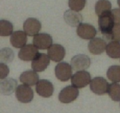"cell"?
Returning <instances> with one entry per match:
<instances>
[{"label":"cell","mask_w":120,"mask_h":113,"mask_svg":"<svg viewBox=\"0 0 120 113\" xmlns=\"http://www.w3.org/2000/svg\"><path fill=\"white\" fill-rule=\"evenodd\" d=\"M115 22L111 11L103 13L99 16L98 27L101 33L107 40H109Z\"/></svg>","instance_id":"cell-1"},{"label":"cell","mask_w":120,"mask_h":113,"mask_svg":"<svg viewBox=\"0 0 120 113\" xmlns=\"http://www.w3.org/2000/svg\"><path fill=\"white\" fill-rule=\"evenodd\" d=\"M71 84L76 88H84L91 81L90 74L86 71H78L71 76Z\"/></svg>","instance_id":"cell-2"},{"label":"cell","mask_w":120,"mask_h":113,"mask_svg":"<svg viewBox=\"0 0 120 113\" xmlns=\"http://www.w3.org/2000/svg\"><path fill=\"white\" fill-rule=\"evenodd\" d=\"M109 85V83L104 78L97 77L91 80L90 87L93 93L101 95L108 93Z\"/></svg>","instance_id":"cell-3"},{"label":"cell","mask_w":120,"mask_h":113,"mask_svg":"<svg viewBox=\"0 0 120 113\" xmlns=\"http://www.w3.org/2000/svg\"><path fill=\"white\" fill-rule=\"evenodd\" d=\"M79 95V91L73 85H69L62 89L59 94V100L61 102L69 104L75 101Z\"/></svg>","instance_id":"cell-4"},{"label":"cell","mask_w":120,"mask_h":113,"mask_svg":"<svg viewBox=\"0 0 120 113\" xmlns=\"http://www.w3.org/2000/svg\"><path fill=\"white\" fill-rule=\"evenodd\" d=\"M16 98L22 103H28L34 98V91L29 85L26 84L19 85L15 92Z\"/></svg>","instance_id":"cell-5"},{"label":"cell","mask_w":120,"mask_h":113,"mask_svg":"<svg viewBox=\"0 0 120 113\" xmlns=\"http://www.w3.org/2000/svg\"><path fill=\"white\" fill-rule=\"evenodd\" d=\"M55 75L61 81H67L72 76V67L66 62H61L55 67Z\"/></svg>","instance_id":"cell-6"},{"label":"cell","mask_w":120,"mask_h":113,"mask_svg":"<svg viewBox=\"0 0 120 113\" xmlns=\"http://www.w3.org/2000/svg\"><path fill=\"white\" fill-rule=\"evenodd\" d=\"M91 64L90 58L84 54L75 55L71 60V66L75 71H83L89 68Z\"/></svg>","instance_id":"cell-7"},{"label":"cell","mask_w":120,"mask_h":113,"mask_svg":"<svg viewBox=\"0 0 120 113\" xmlns=\"http://www.w3.org/2000/svg\"><path fill=\"white\" fill-rule=\"evenodd\" d=\"M50 64V58L45 53H38L32 60V68L36 72H42L45 70Z\"/></svg>","instance_id":"cell-8"},{"label":"cell","mask_w":120,"mask_h":113,"mask_svg":"<svg viewBox=\"0 0 120 113\" xmlns=\"http://www.w3.org/2000/svg\"><path fill=\"white\" fill-rule=\"evenodd\" d=\"M51 35L46 33H39L35 35L33 39L34 45L39 49H48L52 45Z\"/></svg>","instance_id":"cell-9"},{"label":"cell","mask_w":120,"mask_h":113,"mask_svg":"<svg viewBox=\"0 0 120 113\" xmlns=\"http://www.w3.org/2000/svg\"><path fill=\"white\" fill-rule=\"evenodd\" d=\"M77 34L84 40H91L97 34V30L93 25L87 23H81L77 26Z\"/></svg>","instance_id":"cell-10"},{"label":"cell","mask_w":120,"mask_h":113,"mask_svg":"<svg viewBox=\"0 0 120 113\" xmlns=\"http://www.w3.org/2000/svg\"><path fill=\"white\" fill-rule=\"evenodd\" d=\"M36 91L40 96L48 98L52 95L54 87L50 81L43 79L39 80L36 84Z\"/></svg>","instance_id":"cell-11"},{"label":"cell","mask_w":120,"mask_h":113,"mask_svg":"<svg viewBox=\"0 0 120 113\" xmlns=\"http://www.w3.org/2000/svg\"><path fill=\"white\" fill-rule=\"evenodd\" d=\"M23 30L28 36H35L39 33L42 27L41 22L35 18H29L23 23Z\"/></svg>","instance_id":"cell-12"},{"label":"cell","mask_w":120,"mask_h":113,"mask_svg":"<svg viewBox=\"0 0 120 113\" xmlns=\"http://www.w3.org/2000/svg\"><path fill=\"white\" fill-rule=\"evenodd\" d=\"M38 53V49L34 45H25L20 49L18 57L25 61H32Z\"/></svg>","instance_id":"cell-13"},{"label":"cell","mask_w":120,"mask_h":113,"mask_svg":"<svg viewBox=\"0 0 120 113\" xmlns=\"http://www.w3.org/2000/svg\"><path fill=\"white\" fill-rule=\"evenodd\" d=\"M48 55L52 61L60 62L62 61L65 56L66 50L60 44H52L48 49Z\"/></svg>","instance_id":"cell-14"},{"label":"cell","mask_w":120,"mask_h":113,"mask_svg":"<svg viewBox=\"0 0 120 113\" xmlns=\"http://www.w3.org/2000/svg\"><path fill=\"white\" fill-rule=\"evenodd\" d=\"M107 43L101 38H94L91 39L88 44V48L90 53L94 55H100L106 49Z\"/></svg>","instance_id":"cell-15"},{"label":"cell","mask_w":120,"mask_h":113,"mask_svg":"<svg viewBox=\"0 0 120 113\" xmlns=\"http://www.w3.org/2000/svg\"><path fill=\"white\" fill-rule=\"evenodd\" d=\"M18 82L12 78H7L0 81V93L2 95H9L17 88Z\"/></svg>","instance_id":"cell-16"},{"label":"cell","mask_w":120,"mask_h":113,"mask_svg":"<svg viewBox=\"0 0 120 113\" xmlns=\"http://www.w3.org/2000/svg\"><path fill=\"white\" fill-rule=\"evenodd\" d=\"M64 19L69 25L72 27H76L82 23L83 16L78 12L72 9H69L64 12Z\"/></svg>","instance_id":"cell-17"},{"label":"cell","mask_w":120,"mask_h":113,"mask_svg":"<svg viewBox=\"0 0 120 113\" xmlns=\"http://www.w3.org/2000/svg\"><path fill=\"white\" fill-rule=\"evenodd\" d=\"M10 42L12 45L16 48L24 47L27 42V35L24 31H16L11 34Z\"/></svg>","instance_id":"cell-18"},{"label":"cell","mask_w":120,"mask_h":113,"mask_svg":"<svg viewBox=\"0 0 120 113\" xmlns=\"http://www.w3.org/2000/svg\"><path fill=\"white\" fill-rule=\"evenodd\" d=\"M39 77L38 73L35 71L28 70L23 72L21 74L19 80L23 84L29 86H34L39 81Z\"/></svg>","instance_id":"cell-19"},{"label":"cell","mask_w":120,"mask_h":113,"mask_svg":"<svg viewBox=\"0 0 120 113\" xmlns=\"http://www.w3.org/2000/svg\"><path fill=\"white\" fill-rule=\"evenodd\" d=\"M106 53L110 58L117 59L120 58V43L118 41H110L106 47Z\"/></svg>","instance_id":"cell-20"},{"label":"cell","mask_w":120,"mask_h":113,"mask_svg":"<svg viewBox=\"0 0 120 113\" xmlns=\"http://www.w3.org/2000/svg\"><path fill=\"white\" fill-rule=\"evenodd\" d=\"M111 9V3L109 0H98L95 5L96 13L98 16L103 13L110 11Z\"/></svg>","instance_id":"cell-21"},{"label":"cell","mask_w":120,"mask_h":113,"mask_svg":"<svg viewBox=\"0 0 120 113\" xmlns=\"http://www.w3.org/2000/svg\"><path fill=\"white\" fill-rule=\"evenodd\" d=\"M14 27L10 21L5 20H0V36H8L13 33Z\"/></svg>","instance_id":"cell-22"},{"label":"cell","mask_w":120,"mask_h":113,"mask_svg":"<svg viewBox=\"0 0 120 113\" xmlns=\"http://www.w3.org/2000/svg\"><path fill=\"white\" fill-rule=\"evenodd\" d=\"M107 78L114 82H120V66H110L107 71Z\"/></svg>","instance_id":"cell-23"},{"label":"cell","mask_w":120,"mask_h":113,"mask_svg":"<svg viewBox=\"0 0 120 113\" xmlns=\"http://www.w3.org/2000/svg\"><path fill=\"white\" fill-rule=\"evenodd\" d=\"M109 96L113 101H120V84L113 82L109 85L108 90Z\"/></svg>","instance_id":"cell-24"},{"label":"cell","mask_w":120,"mask_h":113,"mask_svg":"<svg viewBox=\"0 0 120 113\" xmlns=\"http://www.w3.org/2000/svg\"><path fill=\"white\" fill-rule=\"evenodd\" d=\"M14 58V53L10 48H4L0 51V61L4 63H9Z\"/></svg>","instance_id":"cell-25"},{"label":"cell","mask_w":120,"mask_h":113,"mask_svg":"<svg viewBox=\"0 0 120 113\" xmlns=\"http://www.w3.org/2000/svg\"><path fill=\"white\" fill-rule=\"evenodd\" d=\"M86 0H69V7L75 11H80L84 8Z\"/></svg>","instance_id":"cell-26"},{"label":"cell","mask_w":120,"mask_h":113,"mask_svg":"<svg viewBox=\"0 0 120 113\" xmlns=\"http://www.w3.org/2000/svg\"><path fill=\"white\" fill-rule=\"evenodd\" d=\"M109 41H114L120 42V24H115Z\"/></svg>","instance_id":"cell-27"},{"label":"cell","mask_w":120,"mask_h":113,"mask_svg":"<svg viewBox=\"0 0 120 113\" xmlns=\"http://www.w3.org/2000/svg\"><path fill=\"white\" fill-rule=\"evenodd\" d=\"M9 73V68L4 62H0V80L6 78Z\"/></svg>","instance_id":"cell-28"},{"label":"cell","mask_w":120,"mask_h":113,"mask_svg":"<svg viewBox=\"0 0 120 113\" xmlns=\"http://www.w3.org/2000/svg\"><path fill=\"white\" fill-rule=\"evenodd\" d=\"M111 12L113 15L115 23L120 24V8H115L112 9Z\"/></svg>","instance_id":"cell-29"},{"label":"cell","mask_w":120,"mask_h":113,"mask_svg":"<svg viewBox=\"0 0 120 113\" xmlns=\"http://www.w3.org/2000/svg\"><path fill=\"white\" fill-rule=\"evenodd\" d=\"M117 3H118V5L120 7V0H117Z\"/></svg>","instance_id":"cell-30"},{"label":"cell","mask_w":120,"mask_h":113,"mask_svg":"<svg viewBox=\"0 0 120 113\" xmlns=\"http://www.w3.org/2000/svg\"></svg>","instance_id":"cell-31"}]
</instances>
